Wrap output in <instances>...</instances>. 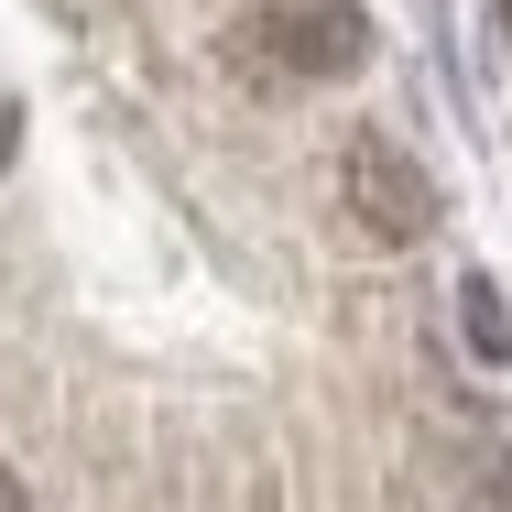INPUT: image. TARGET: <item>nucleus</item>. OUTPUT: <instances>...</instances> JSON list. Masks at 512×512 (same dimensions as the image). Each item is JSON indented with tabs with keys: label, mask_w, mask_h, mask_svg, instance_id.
I'll list each match as a JSON object with an SVG mask.
<instances>
[{
	"label": "nucleus",
	"mask_w": 512,
	"mask_h": 512,
	"mask_svg": "<svg viewBox=\"0 0 512 512\" xmlns=\"http://www.w3.org/2000/svg\"><path fill=\"white\" fill-rule=\"evenodd\" d=\"M502 11H512V0H502Z\"/></svg>",
	"instance_id": "5"
},
{
	"label": "nucleus",
	"mask_w": 512,
	"mask_h": 512,
	"mask_svg": "<svg viewBox=\"0 0 512 512\" xmlns=\"http://www.w3.org/2000/svg\"><path fill=\"white\" fill-rule=\"evenodd\" d=\"M251 55H273L284 77H349L371 55V22L349 0H284V11H251Z\"/></svg>",
	"instance_id": "2"
},
{
	"label": "nucleus",
	"mask_w": 512,
	"mask_h": 512,
	"mask_svg": "<svg viewBox=\"0 0 512 512\" xmlns=\"http://www.w3.org/2000/svg\"><path fill=\"white\" fill-rule=\"evenodd\" d=\"M338 197H349V218H360L382 251H414V240L436 229V186H425V164H414L393 131H349V153H338Z\"/></svg>",
	"instance_id": "1"
},
{
	"label": "nucleus",
	"mask_w": 512,
	"mask_h": 512,
	"mask_svg": "<svg viewBox=\"0 0 512 512\" xmlns=\"http://www.w3.org/2000/svg\"><path fill=\"white\" fill-rule=\"evenodd\" d=\"M458 306H469V338H480V360H512V327H502V295H491V284H458Z\"/></svg>",
	"instance_id": "3"
},
{
	"label": "nucleus",
	"mask_w": 512,
	"mask_h": 512,
	"mask_svg": "<svg viewBox=\"0 0 512 512\" xmlns=\"http://www.w3.org/2000/svg\"><path fill=\"white\" fill-rule=\"evenodd\" d=\"M0 512H33V491H22V480H11V469H0Z\"/></svg>",
	"instance_id": "4"
}]
</instances>
